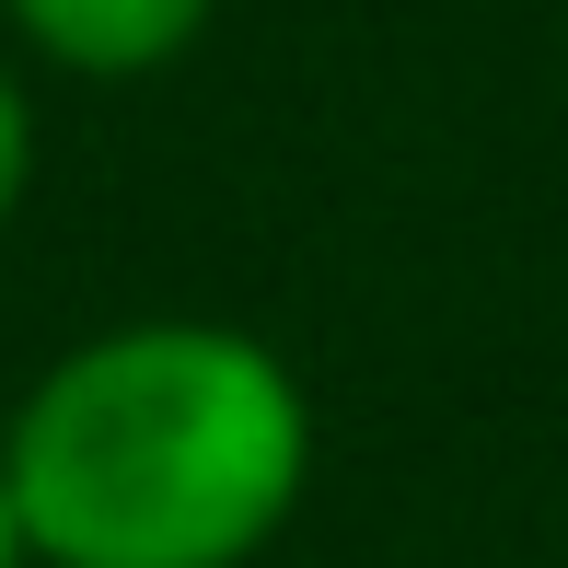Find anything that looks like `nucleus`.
I'll list each match as a JSON object with an SVG mask.
<instances>
[{
  "instance_id": "3",
  "label": "nucleus",
  "mask_w": 568,
  "mask_h": 568,
  "mask_svg": "<svg viewBox=\"0 0 568 568\" xmlns=\"http://www.w3.org/2000/svg\"><path fill=\"white\" fill-rule=\"evenodd\" d=\"M23 186H36V105H23V82L0 70V221L23 210Z\"/></svg>"
},
{
  "instance_id": "2",
  "label": "nucleus",
  "mask_w": 568,
  "mask_h": 568,
  "mask_svg": "<svg viewBox=\"0 0 568 568\" xmlns=\"http://www.w3.org/2000/svg\"><path fill=\"white\" fill-rule=\"evenodd\" d=\"M0 12H12V36L36 59L82 70V82H140V70L186 59L210 36L221 0H0Z\"/></svg>"
},
{
  "instance_id": "1",
  "label": "nucleus",
  "mask_w": 568,
  "mask_h": 568,
  "mask_svg": "<svg viewBox=\"0 0 568 568\" xmlns=\"http://www.w3.org/2000/svg\"><path fill=\"white\" fill-rule=\"evenodd\" d=\"M12 499L36 568H255L314 487V406L244 325H116L23 395Z\"/></svg>"
},
{
  "instance_id": "4",
  "label": "nucleus",
  "mask_w": 568,
  "mask_h": 568,
  "mask_svg": "<svg viewBox=\"0 0 568 568\" xmlns=\"http://www.w3.org/2000/svg\"><path fill=\"white\" fill-rule=\"evenodd\" d=\"M0 568H36V534H23V499H12V464H0Z\"/></svg>"
}]
</instances>
